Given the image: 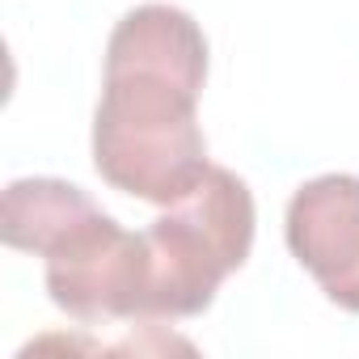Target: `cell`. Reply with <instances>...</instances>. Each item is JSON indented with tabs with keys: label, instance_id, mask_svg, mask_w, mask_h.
I'll use <instances>...</instances> for the list:
<instances>
[{
	"label": "cell",
	"instance_id": "cell-2",
	"mask_svg": "<svg viewBox=\"0 0 359 359\" xmlns=\"http://www.w3.org/2000/svg\"><path fill=\"white\" fill-rule=\"evenodd\" d=\"M254 195L224 165H212L203 182L169 203L144 229L148 245V321L199 317L220 283L245 266L254 250Z\"/></svg>",
	"mask_w": 359,
	"mask_h": 359
},
{
	"label": "cell",
	"instance_id": "cell-3",
	"mask_svg": "<svg viewBox=\"0 0 359 359\" xmlns=\"http://www.w3.org/2000/svg\"><path fill=\"white\" fill-rule=\"evenodd\" d=\"M47 296L68 317L148 321V245L97 203L85 208L47 250Z\"/></svg>",
	"mask_w": 359,
	"mask_h": 359
},
{
	"label": "cell",
	"instance_id": "cell-1",
	"mask_svg": "<svg viewBox=\"0 0 359 359\" xmlns=\"http://www.w3.org/2000/svg\"><path fill=\"white\" fill-rule=\"evenodd\" d=\"M203 81L208 39L187 9L140 5L118 18L93 114V165L114 191L169 208L203 182Z\"/></svg>",
	"mask_w": 359,
	"mask_h": 359
},
{
	"label": "cell",
	"instance_id": "cell-5",
	"mask_svg": "<svg viewBox=\"0 0 359 359\" xmlns=\"http://www.w3.org/2000/svg\"><path fill=\"white\" fill-rule=\"evenodd\" d=\"M93 208V199L64 182V177H18L5 191V208H0V233H5V245L39 254L85 212Z\"/></svg>",
	"mask_w": 359,
	"mask_h": 359
},
{
	"label": "cell",
	"instance_id": "cell-4",
	"mask_svg": "<svg viewBox=\"0 0 359 359\" xmlns=\"http://www.w3.org/2000/svg\"><path fill=\"white\" fill-rule=\"evenodd\" d=\"M287 250L317 287L359 313V173H321L287 203Z\"/></svg>",
	"mask_w": 359,
	"mask_h": 359
}]
</instances>
